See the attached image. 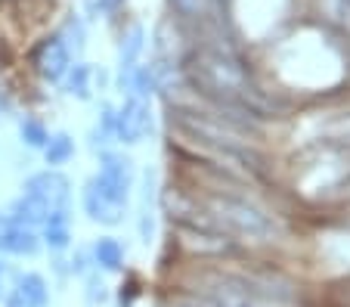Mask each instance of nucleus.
<instances>
[{
    "label": "nucleus",
    "instance_id": "nucleus-20",
    "mask_svg": "<svg viewBox=\"0 0 350 307\" xmlns=\"http://www.w3.org/2000/svg\"><path fill=\"white\" fill-rule=\"evenodd\" d=\"M109 298V292H106V282L99 280L96 273H87V304L90 307H96V304H103V301Z\"/></svg>",
    "mask_w": 350,
    "mask_h": 307
},
{
    "label": "nucleus",
    "instance_id": "nucleus-18",
    "mask_svg": "<svg viewBox=\"0 0 350 307\" xmlns=\"http://www.w3.org/2000/svg\"><path fill=\"white\" fill-rule=\"evenodd\" d=\"M115 115H118V109L115 106H103V115H99L96 127H93V146H106L109 140H115Z\"/></svg>",
    "mask_w": 350,
    "mask_h": 307
},
{
    "label": "nucleus",
    "instance_id": "nucleus-22",
    "mask_svg": "<svg viewBox=\"0 0 350 307\" xmlns=\"http://www.w3.org/2000/svg\"><path fill=\"white\" fill-rule=\"evenodd\" d=\"M124 7V0H96V13L99 16H115Z\"/></svg>",
    "mask_w": 350,
    "mask_h": 307
},
{
    "label": "nucleus",
    "instance_id": "nucleus-10",
    "mask_svg": "<svg viewBox=\"0 0 350 307\" xmlns=\"http://www.w3.org/2000/svg\"><path fill=\"white\" fill-rule=\"evenodd\" d=\"M10 221L22 224V227H44V221L50 217V208L44 205L40 199H34V196L22 193L19 199H13V205H10Z\"/></svg>",
    "mask_w": 350,
    "mask_h": 307
},
{
    "label": "nucleus",
    "instance_id": "nucleus-13",
    "mask_svg": "<svg viewBox=\"0 0 350 307\" xmlns=\"http://www.w3.org/2000/svg\"><path fill=\"white\" fill-rule=\"evenodd\" d=\"M143 44H146V31L143 25H127L124 34H121V44H118V62L121 68H133L139 59V53H143Z\"/></svg>",
    "mask_w": 350,
    "mask_h": 307
},
{
    "label": "nucleus",
    "instance_id": "nucleus-15",
    "mask_svg": "<svg viewBox=\"0 0 350 307\" xmlns=\"http://www.w3.org/2000/svg\"><path fill=\"white\" fill-rule=\"evenodd\" d=\"M72 155H75V140L66 134V131H59V134H50V140H46V146H44L46 165H50V168H59V165H66Z\"/></svg>",
    "mask_w": 350,
    "mask_h": 307
},
{
    "label": "nucleus",
    "instance_id": "nucleus-23",
    "mask_svg": "<svg viewBox=\"0 0 350 307\" xmlns=\"http://www.w3.org/2000/svg\"><path fill=\"white\" fill-rule=\"evenodd\" d=\"M7 276H10V267L3 264V261H0V298L7 295V286H3V280H7Z\"/></svg>",
    "mask_w": 350,
    "mask_h": 307
},
{
    "label": "nucleus",
    "instance_id": "nucleus-19",
    "mask_svg": "<svg viewBox=\"0 0 350 307\" xmlns=\"http://www.w3.org/2000/svg\"><path fill=\"white\" fill-rule=\"evenodd\" d=\"M19 134H22V143H28L31 149H44L46 140H50V131L38 118H22Z\"/></svg>",
    "mask_w": 350,
    "mask_h": 307
},
{
    "label": "nucleus",
    "instance_id": "nucleus-1",
    "mask_svg": "<svg viewBox=\"0 0 350 307\" xmlns=\"http://www.w3.org/2000/svg\"><path fill=\"white\" fill-rule=\"evenodd\" d=\"M192 75H196V84L202 87L205 94H214L226 103H245L252 96L245 66H239L232 56L220 53V50L198 53L196 66H192Z\"/></svg>",
    "mask_w": 350,
    "mask_h": 307
},
{
    "label": "nucleus",
    "instance_id": "nucleus-11",
    "mask_svg": "<svg viewBox=\"0 0 350 307\" xmlns=\"http://www.w3.org/2000/svg\"><path fill=\"white\" fill-rule=\"evenodd\" d=\"M139 239L149 245L155 236V174H146L143 177V193H139Z\"/></svg>",
    "mask_w": 350,
    "mask_h": 307
},
{
    "label": "nucleus",
    "instance_id": "nucleus-7",
    "mask_svg": "<svg viewBox=\"0 0 350 307\" xmlns=\"http://www.w3.org/2000/svg\"><path fill=\"white\" fill-rule=\"evenodd\" d=\"M34 62H38V72L44 75L46 81H62L66 72L72 68V50L66 47V40H62L59 34H53V38H46L44 44H40Z\"/></svg>",
    "mask_w": 350,
    "mask_h": 307
},
{
    "label": "nucleus",
    "instance_id": "nucleus-12",
    "mask_svg": "<svg viewBox=\"0 0 350 307\" xmlns=\"http://www.w3.org/2000/svg\"><path fill=\"white\" fill-rule=\"evenodd\" d=\"M44 242L53 252H62L72 242V221H68V208H56L44 221Z\"/></svg>",
    "mask_w": 350,
    "mask_h": 307
},
{
    "label": "nucleus",
    "instance_id": "nucleus-14",
    "mask_svg": "<svg viewBox=\"0 0 350 307\" xmlns=\"http://www.w3.org/2000/svg\"><path fill=\"white\" fill-rule=\"evenodd\" d=\"M93 264L109 270V273L121 270V264H124V248H121V242L112 239V236L96 239V245H93Z\"/></svg>",
    "mask_w": 350,
    "mask_h": 307
},
{
    "label": "nucleus",
    "instance_id": "nucleus-4",
    "mask_svg": "<svg viewBox=\"0 0 350 307\" xmlns=\"http://www.w3.org/2000/svg\"><path fill=\"white\" fill-rule=\"evenodd\" d=\"M152 131V109L149 100L131 96L115 115V140L121 143H139L146 134Z\"/></svg>",
    "mask_w": 350,
    "mask_h": 307
},
{
    "label": "nucleus",
    "instance_id": "nucleus-9",
    "mask_svg": "<svg viewBox=\"0 0 350 307\" xmlns=\"http://www.w3.org/2000/svg\"><path fill=\"white\" fill-rule=\"evenodd\" d=\"M99 177H103L106 183H112V187L131 193V187H133V161L127 159V155H121V152H103V159H99Z\"/></svg>",
    "mask_w": 350,
    "mask_h": 307
},
{
    "label": "nucleus",
    "instance_id": "nucleus-2",
    "mask_svg": "<svg viewBox=\"0 0 350 307\" xmlns=\"http://www.w3.org/2000/svg\"><path fill=\"white\" fill-rule=\"evenodd\" d=\"M211 211L226 230H232L239 236H248V239H270L273 230H276L264 211H258V208H252L248 202H239V199H214Z\"/></svg>",
    "mask_w": 350,
    "mask_h": 307
},
{
    "label": "nucleus",
    "instance_id": "nucleus-21",
    "mask_svg": "<svg viewBox=\"0 0 350 307\" xmlns=\"http://www.w3.org/2000/svg\"><path fill=\"white\" fill-rule=\"evenodd\" d=\"M202 3H205V0H171V7L183 16H196L198 10H202Z\"/></svg>",
    "mask_w": 350,
    "mask_h": 307
},
{
    "label": "nucleus",
    "instance_id": "nucleus-16",
    "mask_svg": "<svg viewBox=\"0 0 350 307\" xmlns=\"http://www.w3.org/2000/svg\"><path fill=\"white\" fill-rule=\"evenodd\" d=\"M68 81H66V90L75 96V100H90V81H93V68L84 66V62H78V66L68 68Z\"/></svg>",
    "mask_w": 350,
    "mask_h": 307
},
{
    "label": "nucleus",
    "instance_id": "nucleus-8",
    "mask_svg": "<svg viewBox=\"0 0 350 307\" xmlns=\"http://www.w3.org/2000/svg\"><path fill=\"white\" fill-rule=\"evenodd\" d=\"M81 199H84V211L90 214V221L106 224V227H115V224L124 221V208L127 205H115L112 199H106V196L93 187V181H87L84 196H81Z\"/></svg>",
    "mask_w": 350,
    "mask_h": 307
},
{
    "label": "nucleus",
    "instance_id": "nucleus-17",
    "mask_svg": "<svg viewBox=\"0 0 350 307\" xmlns=\"http://www.w3.org/2000/svg\"><path fill=\"white\" fill-rule=\"evenodd\" d=\"M59 38L66 40V47L72 50V53H81V50H84V44H87V28H84V22H81L78 16L72 13V16L66 19V25H62Z\"/></svg>",
    "mask_w": 350,
    "mask_h": 307
},
{
    "label": "nucleus",
    "instance_id": "nucleus-3",
    "mask_svg": "<svg viewBox=\"0 0 350 307\" xmlns=\"http://www.w3.org/2000/svg\"><path fill=\"white\" fill-rule=\"evenodd\" d=\"M22 193L40 199L46 208H50V211L72 205V183H68V177H66V174H59L56 168L40 171V174H31V177L25 181V187H22Z\"/></svg>",
    "mask_w": 350,
    "mask_h": 307
},
{
    "label": "nucleus",
    "instance_id": "nucleus-6",
    "mask_svg": "<svg viewBox=\"0 0 350 307\" xmlns=\"http://www.w3.org/2000/svg\"><path fill=\"white\" fill-rule=\"evenodd\" d=\"M7 307H46L50 304V286L40 273H19L7 295H3Z\"/></svg>",
    "mask_w": 350,
    "mask_h": 307
},
{
    "label": "nucleus",
    "instance_id": "nucleus-5",
    "mask_svg": "<svg viewBox=\"0 0 350 307\" xmlns=\"http://www.w3.org/2000/svg\"><path fill=\"white\" fill-rule=\"evenodd\" d=\"M0 252L16 258H34L40 252V236L31 227L10 221V214H0Z\"/></svg>",
    "mask_w": 350,
    "mask_h": 307
}]
</instances>
